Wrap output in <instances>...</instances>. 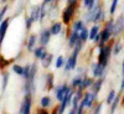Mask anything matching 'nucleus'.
Returning <instances> with one entry per match:
<instances>
[{
    "mask_svg": "<svg viewBox=\"0 0 124 114\" xmlns=\"http://www.w3.org/2000/svg\"><path fill=\"white\" fill-rule=\"evenodd\" d=\"M78 6L79 5H76V4H67L61 13V23L63 24L66 27H68L71 25V23L76 19V13L78 10Z\"/></svg>",
    "mask_w": 124,
    "mask_h": 114,
    "instance_id": "f257e3e1",
    "label": "nucleus"
},
{
    "mask_svg": "<svg viewBox=\"0 0 124 114\" xmlns=\"http://www.w3.org/2000/svg\"><path fill=\"white\" fill-rule=\"evenodd\" d=\"M112 45L107 44L102 47H98V56H97V62L99 65L104 66L108 68L109 62H110V57H112Z\"/></svg>",
    "mask_w": 124,
    "mask_h": 114,
    "instance_id": "f03ea898",
    "label": "nucleus"
},
{
    "mask_svg": "<svg viewBox=\"0 0 124 114\" xmlns=\"http://www.w3.org/2000/svg\"><path fill=\"white\" fill-rule=\"evenodd\" d=\"M32 107H34V97L24 96L21 103H20L17 114H32Z\"/></svg>",
    "mask_w": 124,
    "mask_h": 114,
    "instance_id": "7ed1b4c3",
    "label": "nucleus"
},
{
    "mask_svg": "<svg viewBox=\"0 0 124 114\" xmlns=\"http://www.w3.org/2000/svg\"><path fill=\"white\" fill-rule=\"evenodd\" d=\"M68 88H70V83L68 82H62V83H58L55 86L54 88V94H55V99L57 103H61L62 100H63L65 96L67 94L68 92Z\"/></svg>",
    "mask_w": 124,
    "mask_h": 114,
    "instance_id": "20e7f679",
    "label": "nucleus"
},
{
    "mask_svg": "<svg viewBox=\"0 0 124 114\" xmlns=\"http://www.w3.org/2000/svg\"><path fill=\"white\" fill-rule=\"evenodd\" d=\"M97 97L98 96H96L94 93L91 92L89 89L83 93V97H82V100L81 102L83 103L86 110H92L93 109V107H94L96 103H97Z\"/></svg>",
    "mask_w": 124,
    "mask_h": 114,
    "instance_id": "39448f33",
    "label": "nucleus"
},
{
    "mask_svg": "<svg viewBox=\"0 0 124 114\" xmlns=\"http://www.w3.org/2000/svg\"><path fill=\"white\" fill-rule=\"evenodd\" d=\"M102 8V4L101 1L98 0V3L93 6L91 10H86V13L83 14L82 19H83V21L86 23V25H89V24H94V19H96V15L97 13L99 11V9Z\"/></svg>",
    "mask_w": 124,
    "mask_h": 114,
    "instance_id": "423d86ee",
    "label": "nucleus"
},
{
    "mask_svg": "<svg viewBox=\"0 0 124 114\" xmlns=\"http://www.w3.org/2000/svg\"><path fill=\"white\" fill-rule=\"evenodd\" d=\"M21 92H23L24 96H32L34 97L37 92L36 81H23Z\"/></svg>",
    "mask_w": 124,
    "mask_h": 114,
    "instance_id": "0eeeda50",
    "label": "nucleus"
},
{
    "mask_svg": "<svg viewBox=\"0 0 124 114\" xmlns=\"http://www.w3.org/2000/svg\"><path fill=\"white\" fill-rule=\"evenodd\" d=\"M91 72H92V77L97 79V78H104L107 73V67L99 65L98 62H92L91 63Z\"/></svg>",
    "mask_w": 124,
    "mask_h": 114,
    "instance_id": "6e6552de",
    "label": "nucleus"
},
{
    "mask_svg": "<svg viewBox=\"0 0 124 114\" xmlns=\"http://www.w3.org/2000/svg\"><path fill=\"white\" fill-rule=\"evenodd\" d=\"M37 38H39V45L47 47L51 42V38H52V35H51V32H50V29L48 27H42L39 31Z\"/></svg>",
    "mask_w": 124,
    "mask_h": 114,
    "instance_id": "1a4fd4ad",
    "label": "nucleus"
},
{
    "mask_svg": "<svg viewBox=\"0 0 124 114\" xmlns=\"http://www.w3.org/2000/svg\"><path fill=\"white\" fill-rule=\"evenodd\" d=\"M39 45V38H37V34L31 32L27 35L26 40H25V50L27 53H32V51L36 48V46Z\"/></svg>",
    "mask_w": 124,
    "mask_h": 114,
    "instance_id": "9d476101",
    "label": "nucleus"
},
{
    "mask_svg": "<svg viewBox=\"0 0 124 114\" xmlns=\"http://www.w3.org/2000/svg\"><path fill=\"white\" fill-rule=\"evenodd\" d=\"M11 21H13V17H9L6 16L1 23H0V48L3 47V44H4V40L6 37V34H8V30L11 25Z\"/></svg>",
    "mask_w": 124,
    "mask_h": 114,
    "instance_id": "9b49d317",
    "label": "nucleus"
},
{
    "mask_svg": "<svg viewBox=\"0 0 124 114\" xmlns=\"http://www.w3.org/2000/svg\"><path fill=\"white\" fill-rule=\"evenodd\" d=\"M66 26L61 23V20H56V21H52L51 25L48 26L50 32L52 36H58V35H65L66 32Z\"/></svg>",
    "mask_w": 124,
    "mask_h": 114,
    "instance_id": "f8f14e48",
    "label": "nucleus"
},
{
    "mask_svg": "<svg viewBox=\"0 0 124 114\" xmlns=\"http://www.w3.org/2000/svg\"><path fill=\"white\" fill-rule=\"evenodd\" d=\"M124 32V15L120 14L114 20V29H113V38H117Z\"/></svg>",
    "mask_w": 124,
    "mask_h": 114,
    "instance_id": "ddd939ff",
    "label": "nucleus"
},
{
    "mask_svg": "<svg viewBox=\"0 0 124 114\" xmlns=\"http://www.w3.org/2000/svg\"><path fill=\"white\" fill-rule=\"evenodd\" d=\"M67 47L70 50L75 48V46L77 45V42L79 41V34L76 32V31H72L70 27H67Z\"/></svg>",
    "mask_w": 124,
    "mask_h": 114,
    "instance_id": "4468645a",
    "label": "nucleus"
},
{
    "mask_svg": "<svg viewBox=\"0 0 124 114\" xmlns=\"http://www.w3.org/2000/svg\"><path fill=\"white\" fill-rule=\"evenodd\" d=\"M37 107L40 108H45V109H52L55 107L54 104V98L51 97L50 94H45L42 97H40L39 102H37Z\"/></svg>",
    "mask_w": 124,
    "mask_h": 114,
    "instance_id": "2eb2a0df",
    "label": "nucleus"
},
{
    "mask_svg": "<svg viewBox=\"0 0 124 114\" xmlns=\"http://www.w3.org/2000/svg\"><path fill=\"white\" fill-rule=\"evenodd\" d=\"M44 84H45V89L47 92L50 91H54L55 88V75L52 73V72H46V73L44 75Z\"/></svg>",
    "mask_w": 124,
    "mask_h": 114,
    "instance_id": "dca6fc26",
    "label": "nucleus"
},
{
    "mask_svg": "<svg viewBox=\"0 0 124 114\" xmlns=\"http://www.w3.org/2000/svg\"><path fill=\"white\" fill-rule=\"evenodd\" d=\"M31 19L34 20V23H40V15H41V4H36L32 5L29 10V14H27Z\"/></svg>",
    "mask_w": 124,
    "mask_h": 114,
    "instance_id": "f3484780",
    "label": "nucleus"
},
{
    "mask_svg": "<svg viewBox=\"0 0 124 114\" xmlns=\"http://www.w3.org/2000/svg\"><path fill=\"white\" fill-rule=\"evenodd\" d=\"M47 47L46 46H41V45H37L36 48L32 51V56L36 61H41L46 55H47Z\"/></svg>",
    "mask_w": 124,
    "mask_h": 114,
    "instance_id": "a211bd4d",
    "label": "nucleus"
},
{
    "mask_svg": "<svg viewBox=\"0 0 124 114\" xmlns=\"http://www.w3.org/2000/svg\"><path fill=\"white\" fill-rule=\"evenodd\" d=\"M93 82H94V78H93L92 76H85L83 77V81H82V83H81V86L78 87V91H81V92H86V91H88L89 88H91V86L93 84Z\"/></svg>",
    "mask_w": 124,
    "mask_h": 114,
    "instance_id": "6ab92c4d",
    "label": "nucleus"
},
{
    "mask_svg": "<svg viewBox=\"0 0 124 114\" xmlns=\"http://www.w3.org/2000/svg\"><path fill=\"white\" fill-rule=\"evenodd\" d=\"M54 61H55L54 55L51 52H47V55L40 61V65H41V67H42L44 69H50V67L52 66V63H54Z\"/></svg>",
    "mask_w": 124,
    "mask_h": 114,
    "instance_id": "aec40b11",
    "label": "nucleus"
},
{
    "mask_svg": "<svg viewBox=\"0 0 124 114\" xmlns=\"http://www.w3.org/2000/svg\"><path fill=\"white\" fill-rule=\"evenodd\" d=\"M87 25H86V23L83 21V19H75L71 23V25L68 26L72 31H76V32H79V31L82 30V29H85Z\"/></svg>",
    "mask_w": 124,
    "mask_h": 114,
    "instance_id": "412c9836",
    "label": "nucleus"
},
{
    "mask_svg": "<svg viewBox=\"0 0 124 114\" xmlns=\"http://www.w3.org/2000/svg\"><path fill=\"white\" fill-rule=\"evenodd\" d=\"M103 83H104V78H97V79H94V82H93V84L91 86L89 91L93 92L96 96H98L101 89H102V87H103Z\"/></svg>",
    "mask_w": 124,
    "mask_h": 114,
    "instance_id": "4be33fe9",
    "label": "nucleus"
},
{
    "mask_svg": "<svg viewBox=\"0 0 124 114\" xmlns=\"http://www.w3.org/2000/svg\"><path fill=\"white\" fill-rule=\"evenodd\" d=\"M9 82H10V72L9 71H4L1 73V94L6 92L8 86H9Z\"/></svg>",
    "mask_w": 124,
    "mask_h": 114,
    "instance_id": "5701e85b",
    "label": "nucleus"
},
{
    "mask_svg": "<svg viewBox=\"0 0 124 114\" xmlns=\"http://www.w3.org/2000/svg\"><path fill=\"white\" fill-rule=\"evenodd\" d=\"M120 100H122V92H119V94L117 93L114 100L110 103V106H109V114H114L117 112V109L120 106Z\"/></svg>",
    "mask_w": 124,
    "mask_h": 114,
    "instance_id": "b1692460",
    "label": "nucleus"
},
{
    "mask_svg": "<svg viewBox=\"0 0 124 114\" xmlns=\"http://www.w3.org/2000/svg\"><path fill=\"white\" fill-rule=\"evenodd\" d=\"M101 30H102V27H101L99 24H92V26L89 27V32H88V40L93 41L94 37L101 32Z\"/></svg>",
    "mask_w": 124,
    "mask_h": 114,
    "instance_id": "393cba45",
    "label": "nucleus"
},
{
    "mask_svg": "<svg viewBox=\"0 0 124 114\" xmlns=\"http://www.w3.org/2000/svg\"><path fill=\"white\" fill-rule=\"evenodd\" d=\"M83 75H77L76 73V76H73L71 78V81H70V86L73 88L75 91L76 89H78V87L81 86V83H82V81H83Z\"/></svg>",
    "mask_w": 124,
    "mask_h": 114,
    "instance_id": "a878e982",
    "label": "nucleus"
},
{
    "mask_svg": "<svg viewBox=\"0 0 124 114\" xmlns=\"http://www.w3.org/2000/svg\"><path fill=\"white\" fill-rule=\"evenodd\" d=\"M106 20H107V13H106V10L103 9V6L99 9V11L97 13L96 15V19H94V24H104L106 23Z\"/></svg>",
    "mask_w": 124,
    "mask_h": 114,
    "instance_id": "bb28decb",
    "label": "nucleus"
},
{
    "mask_svg": "<svg viewBox=\"0 0 124 114\" xmlns=\"http://www.w3.org/2000/svg\"><path fill=\"white\" fill-rule=\"evenodd\" d=\"M123 47H124L123 42H122L120 40H117L116 42L113 44V46H112V55H113V56H118V55L122 52Z\"/></svg>",
    "mask_w": 124,
    "mask_h": 114,
    "instance_id": "cd10ccee",
    "label": "nucleus"
},
{
    "mask_svg": "<svg viewBox=\"0 0 124 114\" xmlns=\"http://www.w3.org/2000/svg\"><path fill=\"white\" fill-rule=\"evenodd\" d=\"M65 62H66L65 56H63V55H58V56L55 58V61H54L55 68H56V69H62V68H63V66H65Z\"/></svg>",
    "mask_w": 124,
    "mask_h": 114,
    "instance_id": "c85d7f7f",
    "label": "nucleus"
},
{
    "mask_svg": "<svg viewBox=\"0 0 124 114\" xmlns=\"http://www.w3.org/2000/svg\"><path fill=\"white\" fill-rule=\"evenodd\" d=\"M11 72L14 75L19 76V77H23V75H24V66L20 65V63H13L11 65Z\"/></svg>",
    "mask_w": 124,
    "mask_h": 114,
    "instance_id": "c756f323",
    "label": "nucleus"
},
{
    "mask_svg": "<svg viewBox=\"0 0 124 114\" xmlns=\"http://www.w3.org/2000/svg\"><path fill=\"white\" fill-rule=\"evenodd\" d=\"M88 32H89V29H88L87 26H86L85 29H82L79 32H78V34H79V40H81L85 45L87 44V41H89V40H88Z\"/></svg>",
    "mask_w": 124,
    "mask_h": 114,
    "instance_id": "7c9ffc66",
    "label": "nucleus"
},
{
    "mask_svg": "<svg viewBox=\"0 0 124 114\" xmlns=\"http://www.w3.org/2000/svg\"><path fill=\"white\" fill-rule=\"evenodd\" d=\"M97 3H98V0H82V6L86 10H91Z\"/></svg>",
    "mask_w": 124,
    "mask_h": 114,
    "instance_id": "2f4dec72",
    "label": "nucleus"
},
{
    "mask_svg": "<svg viewBox=\"0 0 124 114\" xmlns=\"http://www.w3.org/2000/svg\"><path fill=\"white\" fill-rule=\"evenodd\" d=\"M116 96H117V92H116L114 89H110V91L108 92V94H107V97H106V104L110 106V103H112L113 100H114Z\"/></svg>",
    "mask_w": 124,
    "mask_h": 114,
    "instance_id": "473e14b6",
    "label": "nucleus"
},
{
    "mask_svg": "<svg viewBox=\"0 0 124 114\" xmlns=\"http://www.w3.org/2000/svg\"><path fill=\"white\" fill-rule=\"evenodd\" d=\"M118 5H119V0H112L110 6H109V16H113L116 14L117 9H118Z\"/></svg>",
    "mask_w": 124,
    "mask_h": 114,
    "instance_id": "72a5a7b5",
    "label": "nucleus"
},
{
    "mask_svg": "<svg viewBox=\"0 0 124 114\" xmlns=\"http://www.w3.org/2000/svg\"><path fill=\"white\" fill-rule=\"evenodd\" d=\"M9 5L8 4H4L1 8H0V23L3 21V20L6 17V14H8V11H9Z\"/></svg>",
    "mask_w": 124,
    "mask_h": 114,
    "instance_id": "f704fd0d",
    "label": "nucleus"
},
{
    "mask_svg": "<svg viewBox=\"0 0 124 114\" xmlns=\"http://www.w3.org/2000/svg\"><path fill=\"white\" fill-rule=\"evenodd\" d=\"M34 24H35L34 20L31 19L29 15H26V16H25V30H26V31H30L31 29H32Z\"/></svg>",
    "mask_w": 124,
    "mask_h": 114,
    "instance_id": "c9c22d12",
    "label": "nucleus"
},
{
    "mask_svg": "<svg viewBox=\"0 0 124 114\" xmlns=\"http://www.w3.org/2000/svg\"><path fill=\"white\" fill-rule=\"evenodd\" d=\"M102 109H103V103L102 102L96 103V106L93 107V109H92V114H101Z\"/></svg>",
    "mask_w": 124,
    "mask_h": 114,
    "instance_id": "e433bc0d",
    "label": "nucleus"
},
{
    "mask_svg": "<svg viewBox=\"0 0 124 114\" xmlns=\"http://www.w3.org/2000/svg\"><path fill=\"white\" fill-rule=\"evenodd\" d=\"M35 114H51V110H50V109H45V108L37 107L36 110H35Z\"/></svg>",
    "mask_w": 124,
    "mask_h": 114,
    "instance_id": "4c0bfd02",
    "label": "nucleus"
},
{
    "mask_svg": "<svg viewBox=\"0 0 124 114\" xmlns=\"http://www.w3.org/2000/svg\"><path fill=\"white\" fill-rule=\"evenodd\" d=\"M92 42L94 44V45H97V46L99 45V42H101V32H99V34H98V35H97V36L94 37V40H93Z\"/></svg>",
    "mask_w": 124,
    "mask_h": 114,
    "instance_id": "58836bf2",
    "label": "nucleus"
},
{
    "mask_svg": "<svg viewBox=\"0 0 124 114\" xmlns=\"http://www.w3.org/2000/svg\"><path fill=\"white\" fill-rule=\"evenodd\" d=\"M66 1V5L67 4H76V5H79V0H65Z\"/></svg>",
    "mask_w": 124,
    "mask_h": 114,
    "instance_id": "ea45409f",
    "label": "nucleus"
},
{
    "mask_svg": "<svg viewBox=\"0 0 124 114\" xmlns=\"http://www.w3.org/2000/svg\"><path fill=\"white\" fill-rule=\"evenodd\" d=\"M119 92H124V75H123V78H122V82H120V87H119Z\"/></svg>",
    "mask_w": 124,
    "mask_h": 114,
    "instance_id": "a19ab883",
    "label": "nucleus"
},
{
    "mask_svg": "<svg viewBox=\"0 0 124 114\" xmlns=\"http://www.w3.org/2000/svg\"><path fill=\"white\" fill-rule=\"evenodd\" d=\"M42 3L46 5H51V4H54V0H42Z\"/></svg>",
    "mask_w": 124,
    "mask_h": 114,
    "instance_id": "79ce46f5",
    "label": "nucleus"
},
{
    "mask_svg": "<svg viewBox=\"0 0 124 114\" xmlns=\"http://www.w3.org/2000/svg\"><path fill=\"white\" fill-rule=\"evenodd\" d=\"M67 114H76V109L70 108V109H68V112H67Z\"/></svg>",
    "mask_w": 124,
    "mask_h": 114,
    "instance_id": "37998d69",
    "label": "nucleus"
},
{
    "mask_svg": "<svg viewBox=\"0 0 124 114\" xmlns=\"http://www.w3.org/2000/svg\"><path fill=\"white\" fill-rule=\"evenodd\" d=\"M8 1H10V0H0V4H8Z\"/></svg>",
    "mask_w": 124,
    "mask_h": 114,
    "instance_id": "c03bdc74",
    "label": "nucleus"
},
{
    "mask_svg": "<svg viewBox=\"0 0 124 114\" xmlns=\"http://www.w3.org/2000/svg\"><path fill=\"white\" fill-rule=\"evenodd\" d=\"M122 73L124 75V58H123V62H122Z\"/></svg>",
    "mask_w": 124,
    "mask_h": 114,
    "instance_id": "a18cd8bd",
    "label": "nucleus"
},
{
    "mask_svg": "<svg viewBox=\"0 0 124 114\" xmlns=\"http://www.w3.org/2000/svg\"><path fill=\"white\" fill-rule=\"evenodd\" d=\"M120 104H123V106H124V94H123V97H122V100H120Z\"/></svg>",
    "mask_w": 124,
    "mask_h": 114,
    "instance_id": "49530a36",
    "label": "nucleus"
},
{
    "mask_svg": "<svg viewBox=\"0 0 124 114\" xmlns=\"http://www.w3.org/2000/svg\"><path fill=\"white\" fill-rule=\"evenodd\" d=\"M13 1H16V0H13Z\"/></svg>",
    "mask_w": 124,
    "mask_h": 114,
    "instance_id": "de8ad7c7",
    "label": "nucleus"
}]
</instances>
